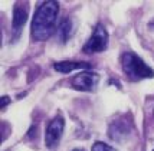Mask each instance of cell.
<instances>
[{"label": "cell", "mask_w": 154, "mask_h": 151, "mask_svg": "<svg viewBox=\"0 0 154 151\" xmlns=\"http://www.w3.org/2000/svg\"><path fill=\"white\" fill-rule=\"evenodd\" d=\"M59 5L56 2H43L36 9L32 20V36L35 40H46L55 33Z\"/></svg>", "instance_id": "cell-1"}, {"label": "cell", "mask_w": 154, "mask_h": 151, "mask_svg": "<svg viewBox=\"0 0 154 151\" xmlns=\"http://www.w3.org/2000/svg\"><path fill=\"white\" fill-rule=\"evenodd\" d=\"M121 66L127 76L131 79H146L153 78L154 71L141 59L138 55L133 52H125L121 56Z\"/></svg>", "instance_id": "cell-2"}, {"label": "cell", "mask_w": 154, "mask_h": 151, "mask_svg": "<svg viewBox=\"0 0 154 151\" xmlns=\"http://www.w3.org/2000/svg\"><path fill=\"white\" fill-rule=\"evenodd\" d=\"M108 46V32L102 25H97V27L92 32V36L89 38L85 46L84 52L85 53H98L104 52Z\"/></svg>", "instance_id": "cell-3"}, {"label": "cell", "mask_w": 154, "mask_h": 151, "mask_svg": "<svg viewBox=\"0 0 154 151\" xmlns=\"http://www.w3.org/2000/svg\"><path fill=\"white\" fill-rule=\"evenodd\" d=\"M63 128H65V119L62 117H55L46 128V135H45V144L46 147L52 148L59 143L60 137L63 134Z\"/></svg>", "instance_id": "cell-4"}, {"label": "cell", "mask_w": 154, "mask_h": 151, "mask_svg": "<svg viewBox=\"0 0 154 151\" xmlns=\"http://www.w3.org/2000/svg\"><path fill=\"white\" fill-rule=\"evenodd\" d=\"M98 82H100L98 73L84 71L72 79V88L78 89V91H92V89H95Z\"/></svg>", "instance_id": "cell-5"}, {"label": "cell", "mask_w": 154, "mask_h": 151, "mask_svg": "<svg viewBox=\"0 0 154 151\" xmlns=\"http://www.w3.org/2000/svg\"><path fill=\"white\" fill-rule=\"evenodd\" d=\"M130 132H131V124H130V121L127 118H118L109 125L108 135L111 138H114L115 141L121 143L124 138L128 137Z\"/></svg>", "instance_id": "cell-6"}, {"label": "cell", "mask_w": 154, "mask_h": 151, "mask_svg": "<svg viewBox=\"0 0 154 151\" xmlns=\"http://www.w3.org/2000/svg\"><path fill=\"white\" fill-rule=\"evenodd\" d=\"M91 65L87 62H75V60H62L54 63V69L59 73H69L76 69H89Z\"/></svg>", "instance_id": "cell-7"}, {"label": "cell", "mask_w": 154, "mask_h": 151, "mask_svg": "<svg viewBox=\"0 0 154 151\" xmlns=\"http://www.w3.org/2000/svg\"><path fill=\"white\" fill-rule=\"evenodd\" d=\"M27 20V7L23 5H16L13 9V19H12V27L14 33L22 30L23 25Z\"/></svg>", "instance_id": "cell-8"}, {"label": "cell", "mask_w": 154, "mask_h": 151, "mask_svg": "<svg viewBox=\"0 0 154 151\" xmlns=\"http://www.w3.org/2000/svg\"><path fill=\"white\" fill-rule=\"evenodd\" d=\"M72 32H74V25H72L71 19H63L56 29V33H58V38L60 39V42H66L72 36Z\"/></svg>", "instance_id": "cell-9"}, {"label": "cell", "mask_w": 154, "mask_h": 151, "mask_svg": "<svg viewBox=\"0 0 154 151\" xmlns=\"http://www.w3.org/2000/svg\"><path fill=\"white\" fill-rule=\"evenodd\" d=\"M91 151H117V150H115V148H112L111 145L105 144V143H101V141H98V143H95V144L92 145Z\"/></svg>", "instance_id": "cell-10"}, {"label": "cell", "mask_w": 154, "mask_h": 151, "mask_svg": "<svg viewBox=\"0 0 154 151\" xmlns=\"http://www.w3.org/2000/svg\"><path fill=\"white\" fill-rule=\"evenodd\" d=\"M36 132H38V127L36 125H33V127H30V130H29V137H32V138H36Z\"/></svg>", "instance_id": "cell-11"}, {"label": "cell", "mask_w": 154, "mask_h": 151, "mask_svg": "<svg viewBox=\"0 0 154 151\" xmlns=\"http://www.w3.org/2000/svg\"><path fill=\"white\" fill-rule=\"evenodd\" d=\"M7 104H10V98L6 97V95H3V97H2V104H0V106H2V108H5Z\"/></svg>", "instance_id": "cell-12"}, {"label": "cell", "mask_w": 154, "mask_h": 151, "mask_svg": "<svg viewBox=\"0 0 154 151\" xmlns=\"http://www.w3.org/2000/svg\"><path fill=\"white\" fill-rule=\"evenodd\" d=\"M74 151H85V150H84V148H75Z\"/></svg>", "instance_id": "cell-13"}, {"label": "cell", "mask_w": 154, "mask_h": 151, "mask_svg": "<svg viewBox=\"0 0 154 151\" xmlns=\"http://www.w3.org/2000/svg\"><path fill=\"white\" fill-rule=\"evenodd\" d=\"M153 151H154V150H153Z\"/></svg>", "instance_id": "cell-14"}]
</instances>
